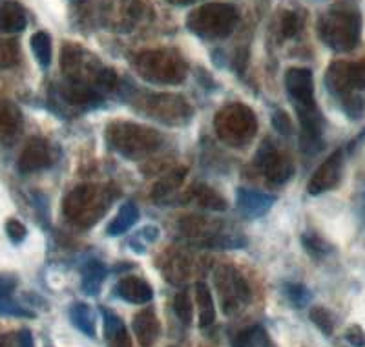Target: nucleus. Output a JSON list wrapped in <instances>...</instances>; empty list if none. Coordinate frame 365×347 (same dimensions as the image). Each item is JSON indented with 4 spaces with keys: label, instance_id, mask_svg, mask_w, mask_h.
Instances as JSON below:
<instances>
[{
    "label": "nucleus",
    "instance_id": "6e6552de",
    "mask_svg": "<svg viewBox=\"0 0 365 347\" xmlns=\"http://www.w3.org/2000/svg\"><path fill=\"white\" fill-rule=\"evenodd\" d=\"M214 286L220 296L221 309L225 316H232L240 313L250 302V286L247 278L230 265H223L214 274Z\"/></svg>",
    "mask_w": 365,
    "mask_h": 347
},
{
    "label": "nucleus",
    "instance_id": "cd10ccee",
    "mask_svg": "<svg viewBox=\"0 0 365 347\" xmlns=\"http://www.w3.org/2000/svg\"><path fill=\"white\" fill-rule=\"evenodd\" d=\"M309 318L311 322L322 331V335L331 336L334 333V318H332L331 311L324 306H314L309 311Z\"/></svg>",
    "mask_w": 365,
    "mask_h": 347
},
{
    "label": "nucleus",
    "instance_id": "20e7f679",
    "mask_svg": "<svg viewBox=\"0 0 365 347\" xmlns=\"http://www.w3.org/2000/svg\"><path fill=\"white\" fill-rule=\"evenodd\" d=\"M137 74L155 84H175L187 77V62L174 50L143 51L133 61Z\"/></svg>",
    "mask_w": 365,
    "mask_h": 347
},
{
    "label": "nucleus",
    "instance_id": "1a4fd4ad",
    "mask_svg": "<svg viewBox=\"0 0 365 347\" xmlns=\"http://www.w3.org/2000/svg\"><path fill=\"white\" fill-rule=\"evenodd\" d=\"M254 165L262 170L270 185H283L294 174V163L291 161V157L279 152L270 141H263V145L257 149Z\"/></svg>",
    "mask_w": 365,
    "mask_h": 347
},
{
    "label": "nucleus",
    "instance_id": "c756f323",
    "mask_svg": "<svg viewBox=\"0 0 365 347\" xmlns=\"http://www.w3.org/2000/svg\"><path fill=\"white\" fill-rule=\"evenodd\" d=\"M21 59V48L13 39H0V70L13 68Z\"/></svg>",
    "mask_w": 365,
    "mask_h": 347
},
{
    "label": "nucleus",
    "instance_id": "0eeeda50",
    "mask_svg": "<svg viewBox=\"0 0 365 347\" xmlns=\"http://www.w3.org/2000/svg\"><path fill=\"white\" fill-rule=\"evenodd\" d=\"M110 194L101 186H77L64 201V214L81 227H90L99 221L110 205Z\"/></svg>",
    "mask_w": 365,
    "mask_h": 347
},
{
    "label": "nucleus",
    "instance_id": "39448f33",
    "mask_svg": "<svg viewBox=\"0 0 365 347\" xmlns=\"http://www.w3.org/2000/svg\"><path fill=\"white\" fill-rule=\"evenodd\" d=\"M108 143L112 149L130 159H141L154 152L161 143V136L155 130L133 123H113L108 126Z\"/></svg>",
    "mask_w": 365,
    "mask_h": 347
},
{
    "label": "nucleus",
    "instance_id": "72a5a7b5",
    "mask_svg": "<svg viewBox=\"0 0 365 347\" xmlns=\"http://www.w3.org/2000/svg\"><path fill=\"white\" fill-rule=\"evenodd\" d=\"M174 311L182 323H187L188 326V323L192 322V318H194V306H192V300L190 296H188L187 291H181V293L174 298Z\"/></svg>",
    "mask_w": 365,
    "mask_h": 347
},
{
    "label": "nucleus",
    "instance_id": "bb28decb",
    "mask_svg": "<svg viewBox=\"0 0 365 347\" xmlns=\"http://www.w3.org/2000/svg\"><path fill=\"white\" fill-rule=\"evenodd\" d=\"M302 245L312 258H325L332 251L331 245L322 236L314 234V232H305L302 236Z\"/></svg>",
    "mask_w": 365,
    "mask_h": 347
},
{
    "label": "nucleus",
    "instance_id": "e433bc0d",
    "mask_svg": "<svg viewBox=\"0 0 365 347\" xmlns=\"http://www.w3.org/2000/svg\"><path fill=\"white\" fill-rule=\"evenodd\" d=\"M270 123H272L274 130H278V134H282V136H291L292 134V123L283 110H276L272 114Z\"/></svg>",
    "mask_w": 365,
    "mask_h": 347
},
{
    "label": "nucleus",
    "instance_id": "393cba45",
    "mask_svg": "<svg viewBox=\"0 0 365 347\" xmlns=\"http://www.w3.org/2000/svg\"><path fill=\"white\" fill-rule=\"evenodd\" d=\"M232 347H274V343L262 326H252L241 331L234 340Z\"/></svg>",
    "mask_w": 365,
    "mask_h": 347
},
{
    "label": "nucleus",
    "instance_id": "aec40b11",
    "mask_svg": "<svg viewBox=\"0 0 365 347\" xmlns=\"http://www.w3.org/2000/svg\"><path fill=\"white\" fill-rule=\"evenodd\" d=\"M104 318V336L108 340L110 347H132V338L126 331L125 322L113 311L103 309Z\"/></svg>",
    "mask_w": 365,
    "mask_h": 347
},
{
    "label": "nucleus",
    "instance_id": "473e14b6",
    "mask_svg": "<svg viewBox=\"0 0 365 347\" xmlns=\"http://www.w3.org/2000/svg\"><path fill=\"white\" fill-rule=\"evenodd\" d=\"M0 316H8V318H35V313L26 306L13 302L11 298H6V300H0Z\"/></svg>",
    "mask_w": 365,
    "mask_h": 347
},
{
    "label": "nucleus",
    "instance_id": "f03ea898",
    "mask_svg": "<svg viewBox=\"0 0 365 347\" xmlns=\"http://www.w3.org/2000/svg\"><path fill=\"white\" fill-rule=\"evenodd\" d=\"M319 41L336 54H349L360 44L361 15L351 8H331L316 24Z\"/></svg>",
    "mask_w": 365,
    "mask_h": 347
},
{
    "label": "nucleus",
    "instance_id": "423d86ee",
    "mask_svg": "<svg viewBox=\"0 0 365 347\" xmlns=\"http://www.w3.org/2000/svg\"><path fill=\"white\" fill-rule=\"evenodd\" d=\"M216 134L223 143L240 149L245 146L257 130L256 117L245 104H228L220 110L214 119Z\"/></svg>",
    "mask_w": 365,
    "mask_h": 347
},
{
    "label": "nucleus",
    "instance_id": "58836bf2",
    "mask_svg": "<svg viewBox=\"0 0 365 347\" xmlns=\"http://www.w3.org/2000/svg\"><path fill=\"white\" fill-rule=\"evenodd\" d=\"M15 287H17V278H15V276H4V274H0V300L11 298Z\"/></svg>",
    "mask_w": 365,
    "mask_h": 347
},
{
    "label": "nucleus",
    "instance_id": "37998d69",
    "mask_svg": "<svg viewBox=\"0 0 365 347\" xmlns=\"http://www.w3.org/2000/svg\"><path fill=\"white\" fill-rule=\"evenodd\" d=\"M168 2H172V4L175 6H188L192 4V2H195V0H168Z\"/></svg>",
    "mask_w": 365,
    "mask_h": 347
},
{
    "label": "nucleus",
    "instance_id": "b1692460",
    "mask_svg": "<svg viewBox=\"0 0 365 347\" xmlns=\"http://www.w3.org/2000/svg\"><path fill=\"white\" fill-rule=\"evenodd\" d=\"M70 320L77 331H81L83 335L93 338L96 336V320H93V313L86 303H73L70 307Z\"/></svg>",
    "mask_w": 365,
    "mask_h": 347
},
{
    "label": "nucleus",
    "instance_id": "6ab92c4d",
    "mask_svg": "<svg viewBox=\"0 0 365 347\" xmlns=\"http://www.w3.org/2000/svg\"><path fill=\"white\" fill-rule=\"evenodd\" d=\"M133 333L137 336V342L141 347H152V343L158 340L159 335V320L155 316L154 309H143L141 313L137 314L133 318Z\"/></svg>",
    "mask_w": 365,
    "mask_h": 347
},
{
    "label": "nucleus",
    "instance_id": "f8f14e48",
    "mask_svg": "<svg viewBox=\"0 0 365 347\" xmlns=\"http://www.w3.org/2000/svg\"><path fill=\"white\" fill-rule=\"evenodd\" d=\"M285 90L294 108L316 106L314 77L309 68H289L285 74Z\"/></svg>",
    "mask_w": 365,
    "mask_h": 347
},
{
    "label": "nucleus",
    "instance_id": "7c9ffc66",
    "mask_svg": "<svg viewBox=\"0 0 365 347\" xmlns=\"http://www.w3.org/2000/svg\"><path fill=\"white\" fill-rule=\"evenodd\" d=\"M195 198H197V201H200L201 207L210 208V211H225V208H227V203H225V199L221 198L217 192H214L212 188H208V186H205V185L197 186V191H195Z\"/></svg>",
    "mask_w": 365,
    "mask_h": 347
},
{
    "label": "nucleus",
    "instance_id": "c85d7f7f",
    "mask_svg": "<svg viewBox=\"0 0 365 347\" xmlns=\"http://www.w3.org/2000/svg\"><path fill=\"white\" fill-rule=\"evenodd\" d=\"M185 176H187V169H178L174 170V172L168 174V176H165V178L154 186V194H152L154 196V199H161L165 198L166 194H170L174 188H178V186L181 185Z\"/></svg>",
    "mask_w": 365,
    "mask_h": 347
},
{
    "label": "nucleus",
    "instance_id": "f3484780",
    "mask_svg": "<svg viewBox=\"0 0 365 347\" xmlns=\"http://www.w3.org/2000/svg\"><path fill=\"white\" fill-rule=\"evenodd\" d=\"M28 26V13L24 6L13 0L0 2V34H21Z\"/></svg>",
    "mask_w": 365,
    "mask_h": 347
},
{
    "label": "nucleus",
    "instance_id": "9b49d317",
    "mask_svg": "<svg viewBox=\"0 0 365 347\" xmlns=\"http://www.w3.org/2000/svg\"><path fill=\"white\" fill-rule=\"evenodd\" d=\"M143 110L150 117L161 121L165 124L187 123L192 110L187 103L175 96H150V101L143 103Z\"/></svg>",
    "mask_w": 365,
    "mask_h": 347
},
{
    "label": "nucleus",
    "instance_id": "a18cd8bd",
    "mask_svg": "<svg viewBox=\"0 0 365 347\" xmlns=\"http://www.w3.org/2000/svg\"><path fill=\"white\" fill-rule=\"evenodd\" d=\"M364 216H365V211H364Z\"/></svg>",
    "mask_w": 365,
    "mask_h": 347
},
{
    "label": "nucleus",
    "instance_id": "a211bd4d",
    "mask_svg": "<svg viewBox=\"0 0 365 347\" xmlns=\"http://www.w3.org/2000/svg\"><path fill=\"white\" fill-rule=\"evenodd\" d=\"M58 96H61V99H63L64 103L81 108V110H88V108H93L101 103L99 91L77 83H70L68 86L61 88V90H58Z\"/></svg>",
    "mask_w": 365,
    "mask_h": 347
},
{
    "label": "nucleus",
    "instance_id": "4c0bfd02",
    "mask_svg": "<svg viewBox=\"0 0 365 347\" xmlns=\"http://www.w3.org/2000/svg\"><path fill=\"white\" fill-rule=\"evenodd\" d=\"M345 340L353 347H365V331L354 323L345 331Z\"/></svg>",
    "mask_w": 365,
    "mask_h": 347
},
{
    "label": "nucleus",
    "instance_id": "4be33fe9",
    "mask_svg": "<svg viewBox=\"0 0 365 347\" xmlns=\"http://www.w3.org/2000/svg\"><path fill=\"white\" fill-rule=\"evenodd\" d=\"M195 302L200 309V327H208L216 320V307H214V298L207 283L197 281L195 283Z\"/></svg>",
    "mask_w": 365,
    "mask_h": 347
},
{
    "label": "nucleus",
    "instance_id": "c9c22d12",
    "mask_svg": "<svg viewBox=\"0 0 365 347\" xmlns=\"http://www.w3.org/2000/svg\"><path fill=\"white\" fill-rule=\"evenodd\" d=\"M6 234H8V238L11 243L19 245L26 240V234H28V231H26L24 223H21L19 219L11 218L6 221Z\"/></svg>",
    "mask_w": 365,
    "mask_h": 347
},
{
    "label": "nucleus",
    "instance_id": "c03bdc74",
    "mask_svg": "<svg viewBox=\"0 0 365 347\" xmlns=\"http://www.w3.org/2000/svg\"><path fill=\"white\" fill-rule=\"evenodd\" d=\"M73 4H83V2H86V0H71Z\"/></svg>",
    "mask_w": 365,
    "mask_h": 347
},
{
    "label": "nucleus",
    "instance_id": "2eb2a0df",
    "mask_svg": "<svg viewBox=\"0 0 365 347\" xmlns=\"http://www.w3.org/2000/svg\"><path fill=\"white\" fill-rule=\"evenodd\" d=\"M22 129V114L11 101H0V146H9Z\"/></svg>",
    "mask_w": 365,
    "mask_h": 347
},
{
    "label": "nucleus",
    "instance_id": "7ed1b4c3",
    "mask_svg": "<svg viewBox=\"0 0 365 347\" xmlns=\"http://www.w3.org/2000/svg\"><path fill=\"white\" fill-rule=\"evenodd\" d=\"M237 22H240V11L236 6L225 2H208L188 15L187 28L203 41H220L232 35Z\"/></svg>",
    "mask_w": 365,
    "mask_h": 347
},
{
    "label": "nucleus",
    "instance_id": "dca6fc26",
    "mask_svg": "<svg viewBox=\"0 0 365 347\" xmlns=\"http://www.w3.org/2000/svg\"><path fill=\"white\" fill-rule=\"evenodd\" d=\"M115 293L117 296L123 298L125 302L135 303V306H143V303L152 302V298H154L152 287L139 276L120 278L119 283L115 286Z\"/></svg>",
    "mask_w": 365,
    "mask_h": 347
},
{
    "label": "nucleus",
    "instance_id": "a19ab883",
    "mask_svg": "<svg viewBox=\"0 0 365 347\" xmlns=\"http://www.w3.org/2000/svg\"><path fill=\"white\" fill-rule=\"evenodd\" d=\"M139 238L146 240V241H148V243H154V241L159 238V228L158 227H152V225H148V227H145L141 232H139Z\"/></svg>",
    "mask_w": 365,
    "mask_h": 347
},
{
    "label": "nucleus",
    "instance_id": "4468645a",
    "mask_svg": "<svg viewBox=\"0 0 365 347\" xmlns=\"http://www.w3.org/2000/svg\"><path fill=\"white\" fill-rule=\"evenodd\" d=\"M276 198L265 192L250 191V188H237L236 192V207L240 214L245 218L256 219L265 216L272 208Z\"/></svg>",
    "mask_w": 365,
    "mask_h": 347
},
{
    "label": "nucleus",
    "instance_id": "ea45409f",
    "mask_svg": "<svg viewBox=\"0 0 365 347\" xmlns=\"http://www.w3.org/2000/svg\"><path fill=\"white\" fill-rule=\"evenodd\" d=\"M15 347H35L34 336H31V333L28 329H22L19 333L17 338H15Z\"/></svg>",
    "mask_w": 365,
    "mask_h": 347
},
{
    "label": "nucleus",
    "instance_id": "5701e85b",
    "mask_svg": "<svg viewBox=\"0 0 365 347\" xmlns=\"http://www.w3.org/2000/svg\"><path fill=\"white\" fill-rule=\"evenodd\" d=\"M137 219H139V208H137L135 203L128 201L125 205H120L113 221L108 225V236L125 234L137 223Z\"/></svg>",
    "mask_w": 365,
    "mask_h": 347
},
{
    "label": "nucleus",
    "instance_id": "79ce46f5",
    "mask_svg": "<svg viewBox=\"0 0 365 347\" xmlns=\"http://www.w3.org/2000/svg\"><path fill=\"white\" fill-rule=\"evenodd\" d=\"M0 347H15V340L11 336L0 333Z\"/></svg>",
    "mask_w": 365,
    "mask_h": 347
},
{
    "label": "nucleus",
    "instance_id": "412c9836",
    "mask_svg": "<svg viewBox=\"0 0 365 347\" xmlns=\"http://www.w3.org/2000/svg\"><path fill=\"white\" fill-rule=\"evenodd\" d=\"M108 269L104 267L103 261L90 260L84 263L83 267V280H81V287L88 296H97L101 291L103 281L106 280Z\"/></svg>",
    "mask_w": 365,
    "mask_h": 347
},
{
    "label": "nucleus",
    "instance_id": "f704fd0d",
    "mask_svg": "<svg viewBox=\"0 0 365 347\" xmlns=\"http://www.w3.org/2000/svg\"><path fill=\"white\" fill-rule=\"evenodd\" d=\"M285 294L294 307H305L311 302V293L302 283H285Z\"/></svg>",
    "mask_w": 365,
    "mask_h": 347
},
{
    "label": "nucleus",
    "instance_id": "9d476101",
    "mask_svg": "<svg viewBox=\"0 0 365 347\" xmlns=\"http://www.w3.org/2000/svg\"><path fill=\"white\" fill-rule=\"evenodd\" d=\"M345 165V152L344 149H338L325 159L322 165L316 169L309 179L307 192L311 196H322L329 191H334L344 176Z\"/></svg>",
    "mask_w": 365,
    "mask_h": 347
},
{
    "label": "nucleus",
    "instance_id": "ddd939ff",
    "mask_svg": "<svg viewBox=\"0 0 365 347\" xmlns=\"http://www.w3.org/2000/svg\"><path fill=\"white\" fill-rule=\"evenodd\" d=\"M53 163L50 143L42 137H31L19 157L17 169L21 174H34L44 170Z\"/></svg>",
    "mask_w": 365,
    "mask_h": 347
},
{
    "label": "nucleus",
    "instance_id": "f257e3e1",
    "mask_svg": "<svg viewBox=\"0 0 365 347\" xmlns=\"http://www.w3.org/2000/svg\"><path fill=\"white\" fill-rule=\"evenodd\" d=\"M324 83L329 94L340 103L347 117H361L365 112V61L331 62L325 71Z\"/></svg>",
    "mask_w": 365,
    "mask_h": 347
},
{
    "label": "nucleus",
    "instance_id": "a878e982",
    "mask_svg": "<svg viewBox=\"0 0 365 347\" xmlns=\"http://www.w3.org/2000/svg\"><path fill=\"white\" fill-rule=\"evenodd\" d=\"M31 51L42 68H50L51 64V37L46 31H37L31 35Z\"/></svg>",
    "mask_w": 365,
    "mask_h": 347
},
{
    "label": "nucleus",
    "instance_id": "2f4dec72",
    "mask_svg": "<svg viewBox=\"0 0 365 347\" xmlns=\"http://www.w3.org/2000/svg\"><path fill=\"white\" fill-rule=\"evenodd\" d=\"M303 26V15L299 11H285L282 21H279V31L283 39H292L298 35V31Z\"/></svg>",
    "mask_w": 365,
    "mask_h": 347
}]
</instances>
